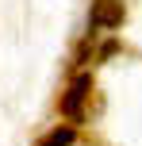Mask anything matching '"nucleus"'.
Masks as SVG:
<instances>
[{
    "label": "nucleus",
    "mask_w": 142,
    "mask_h": 146,
    "mask_svg": "<svg viewBox=\"0 0 142 146\" xmlns=\"http://www.w3.org/2000/svg\"><path fill=\"white\" fill-rule=\"evenodd\" d=\"M73 139H77V131H73V123H65V127H54V131L46 135V139L38 142V146H69Z\"/></svg>",
    "instance_id": "3"
},
{
    "label": "nucleus",
    "mask_w": 142,
    "mask_h": 146,
    "mask_svg": "<svg viewBox=\"0 0 142 146\" xmlns=\"http://www.w3.org/2000/svg\"><path fill=\"white\" fill-rule=\"evenodd\" d=\"M123 15H127L123 0H92V8H89V31H92V35L115 31L123 23Z\"/></svg>",
    "instance_id": "2"
},
{
    "label": "nucleus",
    "mask_w": 142,
    "mask_h": 146,
    "mask_svg": "<svg viewBox=\"0 0 142 146\" xmlns=\"http://www.w3.org/2000/svg\"><path fill=\"white\" fill-rule=\"evenodd\" d=\"M89 96H92V77H89V73H77V77L69 81V88L61 92V115H65L69 123H81Z\"/></svg>",
    "instance_id": "1"
}]
</instances>
